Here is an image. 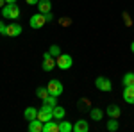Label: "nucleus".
<instances>
[{
    "label": "nucleus",
    "mask_w": 134,
    "mask_h": 132,
    "mask_svg": "<svg viewBox=\"0 0 134 132\" xmlns=\"http://www.w3.org/2000/svg\"><path fill=\"white\" fill-rule=\"evenodd\" d=\"M0 13H2V16L5 20H18L20 18V7L16 4H5L0 9Z\"/></svg>",
    "instance_id": "f257e3e1"
},
{
    "label": "nucleus",
    "mask_w": 134,
    "mask_h": 132,
    "mask_svg": "<svg viewBox=\"0 0 134 132\" xmlns=\"http://www.w3.org/2000/svg\"><path fill=\"white\" fill-rule=\"evenodd\" d=\"M55 62H57V68L59 70H70L73 64V59L70 54H61L57 59H55Z\"/></svg>",
    "instance_id": "f03ea898"
},
{
    "label": "nucleus",
    "mask_w": 134,
    "mask_h": 132,
    "mask_svg": "<svg viewBox=\"0 0 134 132\" xmlns=\"http://www.w3.org/2000/svg\"><path fill=\"white\" fill-rule=\"evenodd\" d=\"M95 86H97L98 91H105V93H109L113 89V82L109 81L107 77H97L95 79Z\"/></svg>",
    "instance_id": "7ed1b4c3"
},
{
    "label": "nucleus",
    "mask_w": 134,
    "mask_h": 132,
    "mask_svg": "<svg viewBox=\"0 0 134 132\" xmlns=\"http://www.w3.org/2000/svg\"><path fill=\"white\" fill-rule=\"evenodd\" d=\"M47 88H48V93L54 95V96H61L63 95V82L57 81V79H52Z\"/></svg>",
    "instance_id": "20e7f679"
},
{
    "label": "nucleus",
    "mask_w": 134,
    "mask_h": 132,
    "mask_svg": "<svg viewBox=\"0 0 134 132\" xmlns=\"http://www.w3.org/2000/svg\"><path fill=\"white\" fill-rule=\"evenodd\" d=\"M45 23H47V18H45L43 13H36V14H32L31 21H29V25H31L32 29H41Z\"/></svg>",
    "instance_id": "39448f33"
},
{
    "label": "nucleus",
    "mask_w": 134,
    "mask_h": 132,
    "mask_svg": "<svg viewBox=\"0 0 134 132\" xmlns=\"http://www.w3.org/2000/svg\"><path fill=\"white\" fill-rule=\"evenodd\" d=\"M38 120H41L43 123L54 120V112H52L50 107H45V105H41V109H38Z\"/></svg>",
    "instance_id": "423d86ee"
},
{
    "label": "nucleus",
    "mask_w": 134,
    "mask_h": 132,
    "mask_svg": "<svg viewBox=\"0 0 134 132\" xmlns=\"http://www.w3.org/2000/svg\"><path fill=\"white\" fill-rule=\"evenodd\" d=\"M21 25L18 23V21H13V23H9L7 25V34L5 36H9V38H16V36H20L21 34Z\"/></svg>",
    "instance_id": "0eeeda50"
},
{
    "label": "nucleus",
    "mask_w": 134,
    "mask_h": 132,
    "mask_svg": "<svg viewBox=\"0 0 134 132\" xmlns=\"http://www.w3.org/2000/svg\"><path fill=\"white\" fill-rule=\"evenodd\" d=\"M105 114H107L109 118H120V114H122V109H120V105H116V104H111V105H107V109H105Z\"/></svg>",
    "instance_id": "6e6552de"
},
{
    "label": "nucleus",
    "mask_w": 134,
    "mask_h": 132,
    "mask_svg": "<svg viewBox=\"0 0 134 132\" xmlns=\"http://www.w3.org/2000/svg\"><path fill=\"white\" fill-rule=\"evenodd\" d=\"M88 130H90L88 120H77L73 123V132H88Z\"/></svg>",
    "instance_id": "1a4fd4ad"
},
{
    "label": "nucleus",
    "mask_w": 134,
    "mask_h": 132,
    "mask_svg": "<svg viewBox=\"0 0 134 132\" xmlns=\"http://www.w3.org/2000/svg\"><path fill=\"white\" fill-rule=\"evenodd\" d=\"M124 100L127 102V104L134 105V86H125V89H124Z\"/></svg>",
    "instance_id": "9d476101"
},
{
    "label": "nucleus",
    "mask_w": 134,
    "mask_h": 132,
    "mask_svg": "<svg viewBox=\"0 0 134 132\" xmlns=\"http://www.w3.org/2000/svg\"><path fill=\"white\" fill-rule=\"evenodd\" d=\"M43 132H59V122L55 120H50V122L43 123Z\"/></svg>",
    "instance_id": "9b49d317"
},
{
    "label": "nucleus",
    "mask_w": 134,
    "mask_h": 132,
    "mask_svg": "<svg viewBox=\"0 0 134 132\" xmlns=\"http://www.w3.org/2000/svg\"><path fill=\"white\" fill-rule=\"evenodd\" d=\"M57 66V62H55V57H48V59H43L41 62V68L43 71H52L54 68Z\"/></svg>",
    "instance_id": "f8f14e48"
},
{
    "label": "nucleus",
    "mask_w": 134,
    "mask_h": 132,
    "mask_svg": "<svg viewBox=\"0 0 134 132\" xmlns=\"http://www.w3.org/2000/svg\"><path fill=\"white\" fill-rule=\"evenodd\" d=\"M23 118H25L27 122L36 120V118H38V109H36V107H27V109L23 111Z\"/></svg>",
    "instance_id": "ddd939ff"
},
{
    "label": "nucleus",
    "mask_w": 134,
    "mask_h": 132,
    "mask_svg": "<svg viewBox=\"0 0 134 132\" xmlns=\"http://www.w3.org/2000/svg\"><path fill=\"white\" fill-rule=\"evenodd\" d=\"M38 9H40V13H43V14L50 13L52 11V2L50 0H40V2H38Z\"/></svg>",
    "instance_id": "4468645a"
},
{
    "label": "nucleus",
    "mask_w": 134,
    "mask_h": 132,
    "mask_svg": "<svg viewBox=\"0 0 134 132\" xmlns=\"http://www.w3.org/2000/svg\"><path fill=\"white\" fill-rule=\"evenodd\" d=\"M29 132H43V122L38 118L29 122Z\"/></svg>",
    "instance_id": "2eb2a0df"
},
{
    "label": "nucleus",
    "mask_w": 134,
    "mask_h": 132,
    "mask_svg": "<svg viewBox=\"0 0 134 132\" xmlns=\"http://www.w3.org/2000/svg\"><path fill=\"white\" fill-rule=\"evenodd\" d=\"M57 122H59V132H73V125L68 120L63 118V120H57Z\"/></svg>",
    "instance_id": "dca6fc26"
},
{
    "label": "nucleus",
    "mask_w": 134,
    "mask_h": 132,
    "mask_svg": "<svg viewBox=\"0 0 134 132\" xmlns=\"http://www.w3.org/2000/svg\"><path fill=\"white\" fill-rule=\"evenodd\" d=\"M41 102H43V105H45V107H50V109H54V107L57 105V96H54V95H48V96H45Z\"/></svg>",
    "instance_id": "f3484780"
},
{
    "label": "nucleus",
    "mask_w": 134,
    "mask_h": 132,
    "mask_svg": "<svg viewBox=\"0 0 134 132\" xmlns=\"http://www.w3.org/2000/svg\"><path fill=\"white\" fill-rule=\"evenodd\" d=\"M90 116H91L93 122H100L104 118V111L100 109V107H93L91 111H90Z\"/></svg>",
    "instance_id": "a211bd4d"
},
{
    "label": "nucleus",
    "mask_w": 134,
    "mask_h": 132,
    "mask_svg": "<svg viewBox=\"0 0 134 132\" xmlns=\"http://www.w3.org/2000/svg\"><path fill=\"white\" fill-rule=\"evenodd\" d=\"M52 112H54V120H63V118L66 116V111H64L63 105H55V107L52 109Z\"/></svg>",
    "instance_id": "6ab92c4d"
},
{
    "label": "nucleus",
    "mask_w": 134,
    "mask_h": 132,
    "mask_svg": "<svg viewBox=\"0 0 134 132\" xmlns=\"http://www.w3.org/2000/svg\"><path fill=\"white\" fill-rule=\"evenodd\" d=\"M105 129L109 132H116L120 129V123H118V118H111V120H107V125H105Z\"/></svg>",
    "instance_id": "aec40b11"
},
{
    "label": "nucleus",
    "mask_w": 134,
    "mask_h": 132,
    "mask_svg": "<svg viewBox=\"0 0 134 132\" xmlns=\"http://www.w3.org/2000/svg\"><path fill=\"white\" fill-rule=\"evenodd\" d=\"M122 84L125 86H134V73L132 71H129V73H125L124 77H122Z\"/></svg>",
    "instance_id": "412c9836"
},
{
    "label": "nucleus",
    "mask_w": 134,
    "mask_h": 132,
    "mask_svg": "<svg viewBox=\"0 0 134 132\" xmlns=\"http://www.w3.org/2000/svg\"><path fill=\"white\" fill-rule=\"evenodd\" d=\"M48 52H50L52 57H55V59H57V57H59V55L63 54V52H61V47H59V45H50V47H48Z\"/></svg>",
    "instance_id": "4be33fe9"
},
{
    "label": "nucleus",
    "mask_w": 134,
    "mask_h": 132,
    "mask_svg": "<svg viewBox=\"0 0 134 132\" xmlns=\"http://www.w3.org/2000/svg\"><path fill=\"white\" fill-rule=\"evenodd\" d=\"M48 95H50V93H48V88H45V86H41V88H38V89H36V96H38V98H45V96H48Z\"/></svg>",
    "instance_id": "5701e85b"
},
{
    "label": "nucleus",
    "mask_w": 134,
    "mask_h": 132,
    "mask_svg": "<svg viewBox=\"0 0 134 132\" xmlns=\"http://www.w3.org/2000/svg\"><path fill=\"white\" fill-rule=\"evenodd\" d=\"M59 25H61V27H68V25H72V20L66 18V16H64V18H59Z\"/></svg>",
    "instance_id": "b1692460"
},
{
    "label": "nucleus",
    "mask_w": 134,
    "mask_h": 132,
    "mask_svg": "<svg viewBox=\"0 0 134 132\" xmlns=\"http://www.w3.org/2000/svg\"><path fill=\"white\" fill-rule=\"evenodd\" d=\"M0 34H4V36L7 34V25H5L2 20H0Z\"/></svg>",
    "instance_id": "393cba45"
},
{
    "label": "nucleus",
    "mask_w": 134,
    "mask_h": 132,
    "mask_svg": "<svg viewBox=\"0 0 134 132\" xmlns=\"http://www.w3.org/2000/svg\"><path fill=\"white\" fill-rule=\"evenodd\" d=\"M124 20H125V25H127V27H131V25H132V21H131V16H129V13H124Z\"/></svg>",
    "instance_id": "a878e982"
},
{
    "label": "nucleus",
    "mask_w": 134,
    "mask_h": 132,
    "mask_svg": "<svg viewBox=\"0 0 134 132\" xmlns=\"http://www.w3.org/2000/svg\"><path fill=\"white\" fill-rule=\"evenodd\" d=\"M45 18H47V21H52V20H54V14H52V11L45 14Z\"/></svg>",
    "instance_id": "bb28decb"
},
{
    "label": "nucleus",
    "mask_w": 134,
    "mask_h": 132,
    "mask_svg": "<svg viewBox=\"0 0 134 132\" xmlns=\"http://www.w3.org/2000/svg\"><path fill=\"white\" fill-rule=\"evenodd\" d=\"M25 2H27L29 5H38V2H40V0H25Z\"/></svg>",
    "instance_id": "cd10ccee"
},
{
    "label": "nucleus",
    "mask_w": 134,
    "mask_h": 132,
    "mask_svg": "<svg viewBox=\"0 0 134 132\" xmlns=\"http://www.w3.org/2000/svg\"><path fill=\"white\" fill-rule=\"evenodd\" d=\"M18 0H5V4H16Z\"/></svg>",
    "instance_id": "c85d7f7f"
},
{
    "label": "nucleus",
    "mask_w": 134,
    "mask_h": 132,
    "mask_svg": "<svg viewBox=\"0 0 134 132\" xmlns=\"http://www.w3.org/2000/svg\"><path fill=\"white\" fill-rule=\"evenodd\" d=\"M4 5H5V0H0V9H2Z\"/></svg>",
    "instance_id": "c756f323"
},
{
    "label": "nucleus",
    "mask_w": 134,
    "mask_h": 132,
    "mask_svg": "<svg viewBox=\"0 0 134 132\" xmlns=\"http://www.w3.org/2000/svg\"><path fill=\"white\" fill-rule=\"evenodd\" d=\"M131 52H132V54H134V41H132V43H131Z\"/></svg>",
    "instance_id": "7c9ffc66"
}]
</instances>
